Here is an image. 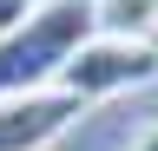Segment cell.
<instances>
[{
    "instance_id": "obj_4",
    "label": "cell",
    "mask_w": 158,
    "mask_h": 151,
    "mask_svg": "<svg viewBox=\"0 0 158 151\" xmlns=\"http://www.w3.org/2000/svg\"><path fill=\"white\" fill-rule=\"evenodd\" d=\"M99 13V33H118V40H152L158 33V0H106Z\"/></svg>"
},
{
    "instance_id": "obj_7",
    "label": "cell",
    "mask_w": 158,
    "mask_h": 151,
    "mask_svg": "<svg viewBox=\"0 0 158 151\" xmlns=\"http://www.w3.org/2000/svg\"><path fill=\"white\" fill-rule=\"evenodd\" d=\"M79 7H106V0H79Z\"/></svg>"
},
{
    "instance_id": "obj_6",
    "label": "cell",
    "mask_w": 158,
    "mask_h": 151,
    "mask_svg": "<svg viewBox=\"0 0 158 151\" xmlns=\"http://www.w3.org/2000/svg\"><path fill=\"white\" fill-rule=\"evenodd\" d=\"M132 151H158V125H152V131H145V138H138Z\"/></svg>"
},
{
    "instance_id": "obj_8",
    "label": "cell",
    "mask_w": 158,
    "mask_h": 151,
    "mask_svg": "<svg viewBox=\"0 0 158 151\" xmlns=\"http://www.w3.org/2000/svg\"><path fill=\"white\" fill-rule=\"evenodd\" d=\"M152 46H158V33H152Z\"/></svg>"
},
{
    "instance_id": "obj_5",
    "label": "cell",
    "mask_w": 158,
    "mask_h": 151,
    "mask_svg": "<svg viewBox=\"0 0 158 151\" xmlns=\"http://www.w3.org/2000/svg\"><path fill=\"white\" fill-rule=\"evenodd\" d=\"M33 13H40V0H0V40H7V33H20Z\"/></svg>"
},
{
    "instance_id": "obj_2",
    "label": "cell",
    "mask_w": 158,
    "mask_h": 151,
    "mask_svg": "<svg viewBox=\"0 0 158 151\" xmlns=\"http://www.w3.org/2000/svg\"><path fill=\"white\" fill-rule=\"evenodd\" d=\"M158 79V46L152 40H118V33H92L86 46L66 59L59 72V92L79 105H99V99H118V92H138Z\"/></svg>"
},
{
    "instance_id": "obj_3",
    "label": "cell",
    "mask_w": 158,
    "mask_h": 151,
    "mask_svg": "<svg viewBox=\"0 0 158 151\" xmlns=\"http://www.w3.org/2000/svg\"><path fill=\"white\" fill-rule=\"evenodd\" d=\"M86 118V105L66 92H27V99H0V151H46Z\"/></svg>"
},
{
    "instance_id": "obj_1",
    "label": "cell",
    "mask_w": 158,
    "mask_h": 151,
    "mask_svg": "<svg viewBox=\"0 0 158 151\" xmlns=\"http://www.w3.org/2000/svg\"><path fill=\"white\" fill-rule=\"evenodd\" d=\"M99 33V13L79 0H40V13L20 33L0 40V99H27V92H53L66 59Z\"/></svg>"
}]
</instances>
